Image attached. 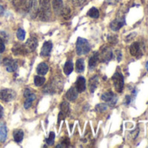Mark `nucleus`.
Returning <instances> with one entry per match:
<instances>
[{
    "instance_id": "412c9836",
    "label": "nucleus",
    "mask_w": 148,
    "mask_h": 148,
    "mask_svg": "<svg viewBox=\"0 0 148 148\" xmlns=\"http://www.w3.org/2000/svg\"><path fill=\"white\" fill-rule=\"evenodd\" d=\"M7 138V127L4 123H0V141L5 142Z\"/></svg>"
},
{
    "instance_id": "ea45409f",
    "label": "nucleus",
    "mask_w": 148,
    "mask_h": 148,
    "mask_svg": "<svg viewBox=\"0 0 148 148\" xmlns=\"http://www.w3.org/2000/svg\"><path fill=\"white\" fill-rule=\"evenodd\" d=\"M10 1H12V0H10Z\"/></svg>"
},
{
    "instance_id": "0eeeda50",
    "label": "nucleus",
    "mask_w": 148,
    "mask_h": 148,
    "mask_svg": "<svg viewBox=\"0 0 148 148\" xmlns=\"http://www.w3.org/2000/svg\"><path fill=\"white\" fill-rule=\"evenodd\" d=\"M101 99L105 102H106L109 106H113L117 104V97L114 95L112 92H107L102 94Z\"/></svg>"
},
{
    "instance_id": "2f4dec72",
    "label": "nucleus",
    "mask_w": 148,
    "mask_h": 148,
    "mask_svg": "<svg viewBox=\"0 0 148 148\" xmlns=\"http://www.w3.org/2000/svg\"><path fill=\"white\" fill-rule=\"evenodd\" d=\"M71 1H72L73 5H75V6L79 7V6H82L86 3V0H71Z\"/></svg>"
},
{
    "instance_id": "423d86ee",
    "label": "nucleus",
    "mask_w": 148,
    "mask_h": 148,
    "mask_svg": "<svg viewBox=\"0 0 148 148\" xmlns=\"http://www.w3.org/2000/svg\"><path fill=\"white\" fill-rule=\"evenodd\" d=\"M40 5H41V0H32L29 12H30V16L32 19L36 18L37 16L38 15L40 10Z\"/></svg>"
},
{
    "instance_id": "6ab92c4d",
    "label": "nucleus",
    "mask_w": 148,
    "mask_h": 148,
    "mask_svg": "<svg viewBox=\"0 0 148 148\" xmlns=\"http://www.w3.org/2000/svg\"><path fill=\"white\" fill-rule=\"evenodd\" d=\"M99 54L98 52H94L93 55L90 58V60H89V67L90 69H94L98 63H99Z\"/></svg>"
},
{
    "instance_id": "f257e3e1",
    "label": "nucleus",
    "mask_w": 148,
    "mask_h": 148,
    "mask_svg": "<svg viewBox=\"0 0 148 148\" xmlns=\"http://www.w3.org/2000/svg\"><path fill=\"white\" fill-rule=\"evenodd\" d=\"M51 0H41L40 10H39V17L43 21H48L51 16Z\"/></svg>"
},
{
    "instance_id": "393cba45",
    "label": "nucleus",
    "mask_w": 148,
    "mask_h": 148,
    "mask_svg": "<svg viewBox=\"0 0 148 148\" xmlns=\"http://www.w3.org/2000/svg\"><path fill=\"white\" fill-rule=\"evenodd\" d=\"M35 99H36V95L32 92L30 96H28V97L26 98V100H25V105H24L25 108V109H29V108L32 106V102H33Z\"/></svg>"
},
{
    "instance_id": "f8f14e48",
    "label": "nucleus",
    "mask_w": 148,
    "mask_h": 148,
    "mask_svg": "<svg viewBox=\"0 0 148 148\" xmlns=\"http://www.w3.org/2000/svg\"><path fill=\"white\" fill-rule=\"evenodd\" d=\"M12 51L14 55H25V54L28 53L25 45H21V44H15L13 45Z\"/></svg>"
},
{
    "instance_id": "f03ea898",
    "label": "nucleus",
    "mask_w": 148,
    "mask_h": 148,
    "mask_svg": "<svg viewBox=\"0 0 148 148\" xmlns=\"http://www.w3.org/2000/svg\"><path fill=\"white\" fill-rule=\"evenodd\" d=\"M64 86V84L62 80L59 79H58L57 78L53 79L51 83H49L47 86H45L44 89V92L47 94H53L56 92H59Z\"/></svg>"
},
{
    "instance_id": "cd10ccee",
    "label": "nucleus",
    "mask_w": 148,
    "mask_h": 148,
    "mask_svg": "<svg viewBox=\"0 0 148 148\" xmlns=\"http://www.w3.org/2000/svg\"><path fill=\"white\" fill-rule=\"evenodd\" d=\"M45 82V79L41 76V75H38V76H35L34 78V85L36 86H42Z\"/></svg>"
},
{
    "instance_id": "58836bf2",
    "label": "nucleus",
    "mask_w": 148,
    "mask_h": 148,
    "mask_svg": "<svg viewBox=\"0 0 148 148\" xmlns=\"http://www.w3.org/2000/svg\"><path fill=\"white\" fill-rule=\"evenodd\" d=\"M145 68H146V71H148V61L146 62V64H145Z\"/></svg>"
},
{
    "instance_id": "6e6552de",
    "label": "nucleus",
    "mask_w": 148,
    "mask_h": 148,
    "mask_svg": "<svg viewBox=\"0 0 148 148\" xmlns=\"http://www.w3.org/2000/svg\"><path fill=\"white\" fill-rule=\"evenodd\" d=\"M4 64L6 68V71L9 72L15 71L18 67V62L14 59H12V58H5L4 59Z\"/></svg>"
},
{
    "instance_id": "b1692460",
    "label": "nucleus",
    "mask_w": 148,
    "mask_h": 148,
    "mask_svg": "<svg viewBox=\"0 0 148 148\" xmlns=\"http://www.w3.org/2000/svg\"><path fill=\"white\" fill-rule=\"evenodd\" d=\"M60 109H61V112L63 113V115H66L68 116L70 113V104L67 101H63L61 106H60Z\"/></svg>"
},
{
    "instance_id": "aec40b11",
    "label": "nucleus",
    "mask_w": 148,
    "mask_h": 148,
    "mask_svg": "<svg viewBox=\"0 0 148 148\" xmlns=\"http://www.w3.org/2000/svg\"><path fill=\"white\" fill-rule=\"evenodd\" d=\"M99 85V77L98 76H93L92 79H90L89 81V88L91 92H94L95 90L97 89Z\"/></svg>"
},
{
    "instance_id": "5701e85b",
    "label": "nucleus",
    "mask_w": 148,
    "mask_h": 148,
    "mask_svg": "<svg viewBox=\"0 0 148 148\" xmlns=\"http://www.w3.org/2000/svg\"><path fill=\"white\" fill-rule=\"evenodd\" d=\"M73 71V63L71 60H67L64 65V72L65 75H70Z\"/></svg>"
},
{
    "instance_id": "c9c22d12",
    "label": "nucleus",
    "mask_w": 148,
    "mask_h": 148,
    "mask_svg": "<svg viewBox=\"0 0 148 148\" xmlns=\"http://www.w3.org/2000/svg\"><path fill=\"white\" fill-rule=\"evenodd\" d=\"M4 13V7L2 5H0V16Z\"/></svg>"
},
{
    "instance_id": "4be33fe9",
    "label": "nucleus",
    "mask_w": 148,
    "mask_h": 148,
    "mask_svg": "<svg viewBox=\"0 0 148 148\" xmlns=\"http://www.w3.org/2000/svg\"><path fill=\"white\" fill-rule=\"evenodd\" d=\"M13 138L15 142L17 143H20L22 142L23 138H24V132L20 129H17L13 132Z\"/></svg>"
},
{
    "instance_id": "72a5a7b5",
    "label": "nucleus",
    "mask_w": 148,
    "mask_h": 148,
    "mask_svg": "<svg viewBox=\"0 0 148 148\" xmlns=\"http://www.w3.org/2000/svg\"><path fill=\"white\" fill-rule=\"evenodd\" d=\"M3 116H4V108L1 105H0V119L3 118Z\"/></svg>"
},
{
    "instance_id": "ddd939ff",
    "label": "nucleus",
    "mask_w": 148,
    "mask_h": 148,
    "mask_svg": "<svg viewBox=\"0 0 148 148\" xmlns=\"http://www.w3.org/2000/svg\"><path fill=\"white\" fill-rule=\"evenodd\" d=\"M52 49V43L51 41H46L44 43L43 47L41 49V56L42 57H48Z\"/></svg>"
},
{
    "instance_id": "7ed1b4c3",
    "label": "nucleus",
    "mask_w": 148,
    "mask_h": 148,
    "mask_svg": "<svg viewBox=\"0 0 148 148\" xmlns=\"http://www.w3.org/2000/svg\"><path fill=\"white\" fill-rule=\"evenodd\" d=\"M76 51L78 55L87 54L91 51V46L89 42L83 38H78L77 44H76Z\"/></svg>"
},
{
    "instance_id": "1a4fd4ad",
    "label": "nucleus",
    "mask_w": 148,
    "mask_h": 148,
    "mask_svg": "<svg viewBox=\"0 0 148 148\" xmlns=\"http://www.w3.org/2000/svg\"><path fill=\"white\" fill-rule=\"evenodd\" d=\"M130 53L131 55H132L133 57H136V58H140L143 53H142V51H141V46L139 45V43L138 42H134L130 46Z\"/></svg>"
},
{
    "instance_id": "39448f33",
    "label": "nucleus",
    "mask_w": 148,
    "mask_h": 148,
    "mask_svg": "<svg viewBox=\"0 0 148 148\" xmlns=\"http://www.w3.org/2000/svg\"><path fill=\"white\" fill-rule=\"evenodd\" d=\"M115 90L118 92H122L124 89V77L119 71H116L112 78Z\"/></svg>"
},
{
    "instance_id": "a211bd4d",
    "label": "nucleus",
    "mask_w": 148,
    "mask_h": 148,
    "mask_svg": "<svg viewBox=\"0 0 148 148\" xmlns=\"http://www.w3.org/2000/svg\"><path fill=\"white\" fill-rule=\"evenodd\" d=\"M48 71H49V66L45 62L40 63L37 67V72H38V74H39V75H41V76L45 75V74L48 72Z\"/></svg>"
},
{
    "instance_id": "4468645a",
    "label": "nucleus",
    "mask_w": 148,
    "mask_h": 148,
    "mask_svg": "<svg viewBox=\"0 0 148 148\" xmlns=\"http://www.w3.org/2000/svg\"><path fill=\"white\" fill-rule=\"evenodd\" d=\"M86 79L84 77H79L78 78L77 81H76V90L78 91V92H83L84 91H86Z\"/></svg>"
},
{
    "instance_id": "7c9ffc66",
    "label": "nucleus",
    "mask_w": 148,
    "mask_h": 148,
    "mask_svg": "<svg viewBox=\"0 0 148 148\" xmlns=\"http://www.w3.org/2000/svg\"><path fill=\"white\" fill-rule=\"evenodd\" d=\"M106 109H107V106L106 104H99L96 106V110L99 112H103L106 111Z\"/></svg>"
},
{
    "instance_id": "bb28decb",
    "label": "nucleus",
    "mask_w": 148,
    "mask_h": 148,
    "mask_svg": "<svg viewBox=\"0 0 148 148\" xmlns=\"http://www.w3.org/2000/svg\"><path fill=\"white\" fill-rule=\"evenodd\" d=\"M87 15H88L90 18H98L99 17V10H98L97 8L92 7V8H91V9L89 10Z\"/></svg>"
},
{
    "instance_id": "9d476101",
    "label": "nucleus",
    "mask_w": 148,
    "mask_h": 148,
    "mask_svg": "<svg viewBox=\"0 0 148 148\" xmlns=\"http://www.w3.org/2000/svg\"><path fill=\"white\" fill-rule=\"evenodd\" d=\"M125 24V18H115L110 25V27L112 31L114 32H118L122 26H124V25Z\"/></svg>"
},
{
    "instance_id": "4c0bfd02",
    "label": "nucleus",
    "mask_w": 148,
    "mask_h": 148,
    "mask_svg": "<svg viewBox=\"0 0 148 148\" xmlns=\"http://www.w3.org/2000/svg\"><path fill=\"white\" fill-rule=\"evenodd\" d=\"M130 100H131L130 97H129V96H126V104H127V105L130 103Z\"/></svg>"
},
{
    "instance_id": "2eb2a0df",
    "label": "nucleus",
    "mask_w": 148,
    "mask_h": 148,
    "mask_svg": "<svg viewBox=\"0 0 148 148\" xmlns=\"http://www.w3.org/2000/svg\"><path fill=\"white\" fill-rule=\"evenodd\" d=\"M52 7L56 14H60L63 10V0H52Z\"/></svg>"
},
{
    "instance_id": "dca6fc26",
    "label": "nucleus",
    "mask_w": 148,
    "mask_h": 148,
    "mask_svg": "<svg viewBox=\"0 0 148 148\" xmlns=\"http://www.w3.org/2000/svg\"><path fill=\"white\" fill-rule=\"evenodd\" d=\"M65 97L67 98L68 100L70 101H75L78 98V91L76 90V88H74V87H71L66 94H65Z\"/></svg>"
},
{
    "instance_id": "f3484780",
    "label": "nucleus",
    "mask_w": 148,
    "mask_h": 148,
    "mask_svg": "<svg viewBox=\"0 0 148 148\" xmlns=\"http://www.w3.org/2000/svg\"><path fill=\"white\" fill-rule=\"evenodd\" d=\"M112 58V51L110 48H105L101 53V61L108 62Z\"/></svg>"
},
{
    "instance_id": "9b49d317",
    "label": "nucleus",
    "mask_w": 148,
    "mask_h": 148,
    "mask_svg": "<svg viewBox=\"0 0 148 148\" xmlns=\"http://www.w3.org/2000/svg\"><path fill=\"white\" fill-rule=\"evenodd\" d=\"M25 46V48H26V50H27L28 52L34 51L37 49V47H38V39H37L35 37L30 38L26 41Z\"/></svg>"
},
{
    "instance_id": "473e14b6",
    "label": "nucleus",
    "mask_w": 148,
    "mask_h": 148,
    "mask_svg": "<svg viewBox=\"0 0 148 148\" xmlns=\"http://www.w3.org/2000/svg\"><path fill=\"white\" fill-rule=\"evenodd\" d=\"M5 50V45L2 38H0V53H3Z\"/></svg>"
},
{
    "instance_id": "20e7f679",
    "label": "nucleus",
    "mask_w": 148,
    "mask_h": 148,
    "mask_svg": "<svg viewBox=\"0 0 148 148\" xmlns=\"http://www.w3.org/2000/svg\"><path fill=\"white\" fill-rule=\"evenodd\" d=\"M17 97V93L14 90L10 88H5L0 90V99L2 101L8 103L14 100Z\"/></svg>"
},
{
    "instance_id": "c756f323",
    "label": "nucleus",
    "mask_w": 148,
    "mask_h": 148,
    "mask_svg": "<svg viewBox=\"0 0 148 148\" xmlns=\"http://www.w3.org/2000/svg\"><path fill=\"white\" fill-rule=\"evenodd\" d=\"M17 37L20 41L25 40V30L22 29V28H19L18 30V32H17Z\"/></svg>"
},
{
    "instance_id": "f704fd0d",
    "label": "nucleus",
    "mask_w": 148,
    "mask_h": 148,
    "mask_svg": "<svg viewBox=\"0 0 148 148\" xmlns=\"http://www.w3.org/2000/svg\"><path fill=\"white\" fill-rule=\"evenodd\" d=\"M118 52V61H120L121 60V52H120V51H117Z\"/></svg>"
},
{
    "instance_id": "c85d7f7f",
    "label": "nucleus",
    "mask_w": 148,
    "mask_h": 148,
    "mask_svg": "<svg viewBox=\"0 0 148 148\" xmlns=\"http://www.w3.org/2000/svg\"><path fill=\"white\" fill-rule=\"evenodd\" d=\"M54 139H55V133L53 132H51L49 133V137L45 139V142L48 145H52L54 144Z\"/></svg>"
},
{
    "instance_id": "a878e982",
    "label": "nucleus",
    "mask_w": 148,
    "mask_h": 148,
    "mask_svg": "<svg viewBox=\"0 0 148 148\" xmlns=\"http://www.w3.org/2000/svg\"><path fill=\"white\" fill-rule=\"evenodd\" d=\"M76 71L78 72H83L85 71V62L84 59L79 58L76 62Z\"/></svg>"
},
{
    "instance_id": "e433bc0d",
    "label": "nucleus",
    "mask_w": 148,
    "mask_h": 148,
    "mask_svg": "<svg viewBox=\"0 0 148 148\" xmlns=\"http://www.w3.org/2000/svg\"><path fill=\"white\" fill-rule=\"evenodd\" d=\"M119 0H107V2L111 3V4H115L116 2H118Z\"/></svg>"
}]
</instances>
